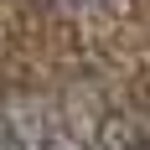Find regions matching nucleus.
I'll use <instances>...</instances> for the list:
<instances>
[{"mask_svg":"<svg viewBox=\"0 0 150 150\" xmlns=\"http://www.w3.org/2000/svg\"><path fill=\"white\" fill-rule=\"evenodd\" d=\"M47 150H83V145H78L73 135H57V129H52V140H47Z\"/></svg>","mask_w":150,"mask_h":150,"instance_id":"obj_2","label":"nucleus"},{"mask_svg":"<svg viewBox=\"0 0 150 150\" xmlns=\"http://www.w3.org/2000/svg\"><path fill=\"white\" fill-rule=\"evenodd\" d=\"M47 140H52L47 109L26 93H11L0 104V150H47Z\"/></svg>","mask_w":150,"mask_h":150,"instance_id":"obj_1","label":"nucleus"}]
</instances>
